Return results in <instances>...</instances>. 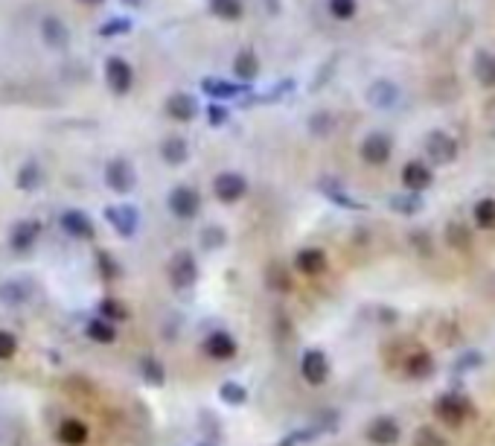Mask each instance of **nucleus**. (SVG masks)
Instances as JSON below:
<instances>
[{
  "label": "nucleus",
  "instance_id": "9d476101",
  "mask_svg": "<svg viewBox=\"0 0 495 446\" xmlns=\"http://www.w3.org/2000/svg\"><path fill=\"white\" fill-rule=\"evenodd\" d=\"M105 181L111 190H117V193H129V190L134 187V170L129 161H122V157H117V161L108 164L105 170Z\"/></svg>",
  "mask_w": 495,
  "mask_h": 446
},
{
  "label": "nucleus",
  "instance_id": "423d86ee",
  "mask_svg": "<svg viewBox=\"0 0 495 446\" xmlns=\"http://www.w3.org/2000/svg\"><path fill=\"white\" fill-rule=\"evenodd\" d=\"M245 190H247V184H245V178L236 175V172H222L219 178L213 181V193H215V199L225 202V204L239 202V199L245 196Z\"/></svg>",
  "mask_w": 495,
  "mask_h": 446
},
{
  "label": "nucleus",
  "instance_id": "ea45409f",
  "mask_svg": "<svg viewBox=\"0 0 495 446\" xmlns=\"http://www.w3.org/2000/svg\"><path fill=\"white\" fill-rule=\"evenodd\" d=\"M82 4H102V0H82Z\"/></svg>",
  "mask_w": 495,
  "mask_h": 446
},
{
  "label": "nucleus",
  "instance_id": "412c9836",
  "mask_svg": "<svg viewBox=\"0 0 495 446\" xmlns=\"http://www.w3.org/2000/svg\"><path fill=\"white\" fill-rule=\"evenodd\" d=\"M472 219H475V225L484 228V231L495 228V199H481L472 210Z\"/></svg>",
  "mask_w": 495,
  "mask_h": 446
},
{
  "label": "nucleus",
  "instance_id": "ddd939ff",
  "mask_svg": "<svg viewBox=\"0 0 495 446\" xmlns=\"http://www.w3.org/2000/svg\"><path fill=\"white\" fill-rule=\"evenodd\" d=\"M196 111H198V105H196V100L190 97V93H175V97L166 100V114H169L172 120L187 123V120L196 117Z\"/></svg>",
  "mask_w": 495,
  "mask_h": 446
},
{
  "label": "nucleus",
  "instance_id": "0eeeda50",
  "mask_svg": "<svg viewBox=\"0 0 495 446\" xmlns=\"http://www.w3.org/2000/svg\"><path fill=\"white\" fill-rule=\"evenodd\" d=\"M198 204H201V199H198L196 190H190V187H178V190H172V193H169V210L178 219H193L198 213Z\"/></svg>",
  "mask_w": 495,
  "mask_h": 446
},
{
  "label": "nucleus",
  "instance_id": "9b49d317",
  "mask_svg": "<svg viewBox=\"0 0 495 446\" xmlns=\"http://www.w3.org/2000/svg\"><path fill=\"white\" fill-rule=\"evenodd\" d=\"M204 350H207V356L228 362V359H233V356H236L239 344H236V338H233V336H228V333H213V336H207V338H204Z\"/></svg>",
  "mask_w": 495,
  "mask_h": 446
},
{
  "label": "nucleus",
  "instance_id": "58836bf2",
  "mask_svg": "<svg viewBox=\"0 0 495 446\" xmlns=\"http://www.w3.org/2000/svg\"><path fill=\"white\" fill-rule=\"evenodd\" d=\"M146 376H149L151 382H164V370H161V365H158V362H146Z\"/></svg>",
  "mask_w": 495,
  "mask_h": 446
},
{
  "label": "nucleus",
  "instance_id": "4468645a",
  "mask_svg": "<svg viewBox=\"0 0 495 446\" xmlns=\"http://www.w3.org/2000/svg\"><path fill=\"white\" fill-rule=\"evenodd\" d=\"M402 181H405L408 190L420 193V190H425L431 184V170L422 161H411V164H405V170H402Z\"/></svg>",
  "mask_w": 495,
  "mask_h": 446
},
{
  "label": "nucleus",
  "instance_id": "6ab92c4d",
  "mask_svg": "<svg viewBox=\"0 0 495 446\" xmlns=\"http://www.w3.org/2000/svg\"><path fill=\"white\" fill-rule=\"evenodd\" d=\"M161 155H164L166 164H183V161H187V155H190V149H187V143H183L181 138H166L164 146H161Z\"/></svg>",
  "mask_w": 495,
  "mask_h": 446
},
{
  "label": "nucleus",
  "instance_id": "aec40b11",
  "mask_svg": "<svg viewBox=\"0 0 495 446\" xmlns=\"http://www.w3.org/2000/svg\"><path fill=\"white\" fill-rule=\"evenodd\" d=\"M41 33H44V41H50L53 47H58V44L68 41V26L61 24L58 18H53V15L41 21Z\"/></svg>",
  "mask_w": 495,
  "mask_h": 446
},
{
  "label": "nucleus",
  "instance_id": "7c9ffc66",
  "mask_svg": "<svg viewBox=\"0 0 495 446\" xmlns=\"http://www.w3.org/2000/svg\"><path fill=\"white\" fill-rule=\"evenodd\" d=\"M414 446H446V440H443L435 429L422 426V429H417V440H414Z\"/></svg>",
  "mask_w": 495,
  "mask_h": 446
},
{
  "label": "nucleus",
  "instance_id": "f3484780",
  "mask_svg": "<svg viewBox=\"0 0 495 446\" xmlns=\"http://www.w3.org/2000/svg\"><path fill=\"white\" fill-rule=\"evenodd\" d=\"M475 76L484 88H495V56H489V53L475 56Z\"/></svg>",
  "mask_w": 495,
  "mask_h": 446
},
{
  "label": "nucleus",
  "instance_id": "2f4dec72",
  "mask_svg": "<svg viewBox=\"0 0 495 446\" xmlns=\"http://www.w3.org/2000/svg\"><path fill=\"white\" fill-rule=\"evenodd\" d=\"M449 242L454 245V248H469L472 245V239H469V231L463 228V225H449Z\"/></svg>",
  "mask_w": 495,
  "mask_h": 446
},
{
  "label": "nucleus",
  "instance_id": "2eb2a0df",
  "mask_svg": "<svg viewBox=\"0 0 495 446\" xmlns=\"http://www.w3.org/2000/svg\"><path fill=\"white\" fill-rule=\"evenodd\" d=\"M61 228H65L68 234L73 237H94V225H90V219L79 210H68L65 216H61Z\"/></svg>",
  "mask_w": 495,
  "mask_h": 446
},
{
  "label": "nucleus",
  "instance_id": "39448f33",
  "mask_svg": "<svg viewBox=\"0 0 495 446\" xmlns=\"http://www.w3.org/2000/svg\"><path fill=\"white\" fill-rule=\"evenodd\" d=\"M425 152L435 164H452L457 157V140L446 132H431L425 140Z\"/></svg>",
  "mask_w": 495,
  "mask_h": 446
},
{
  "label": "nucleus",
  "instance_id": "f03ea898",
  "mask_svg": "<svg viewBox=\"0 0 495 446\" xmlns=\"http://www.w3.org/2000/svg\"><path fill=\"white\" fill-rule=\"evenodd\" d=\"M196 277H198V266L193 260V254L190 251H178L172 257V263H169L172 286H175V289H190V286L196 283Z\"/></svg>",
  "mask_w": 495,
  "mask_h": 446
},
{
  "label": "nucleus",
  "instance_id": "1a4fd4ad",
  "mask_svg": "<svg viewBox=\"0 0 495 446\" xmlns=\"http://www.w3.org/2000/svg\"><path fill=\"white\" fill-rule=\"evenodd\" d=\"M399 435H402V429L393 418H376L367 426V440L376 446H393L399 440Z\"/></svg>",
  "mask_w": 495,
  "mask_h": 446
},
{
  "label": "nucleus",
  "instance_id": "a19ab883",
  "mask_svg": "<svg viewBox=\"0 0 495 446\" xmlns=\"http://www.w3.org/2000/svg\"><path fill=\"white\" fill-rule=\"evenodd\" d=\"M129 4H134V0H129Z\"/></svg>",
  "mask_w": 495,
  "mask_h": 446
},
{
  "label": "nucleus",
  "instance_id": "f8f14e48",
  "mask_svg": "<svg viewBox=\"0 0 495 446\" xmlns=\"http://www.w3.org/2000/svg\"><path fill=\"white\" fill-rule=\"evenodd\" d=\"M105 76H108L111 90H117V93H126V90L132 88V68H129L122 58H117V56H111V58H108V65H105Z\"/></svg>",
  "mask_w": 495,
  "mask_h": 446
},
{
  "label": "nucleus",
  "instance_id": "cd10ccee",
  "mask_svg": "<svg viewBox=\"0 0 495 446\" xmlns=\"http://www.w3.org/2000/svg\"><path fill=\"white\" fill-rule=\"evenodd\" d=\"M38 228H41V225H36V222H26V225H21V228L15 231V237H12V245H15V248H29V242L36 239Z\"/></svg>",
  "mask_w": 495,
  "mask_h": 446
},
{
  "label": "nucleus",
  "instance_id": "393cba45",
  "mask_svg": "<svg viewBox=\"0 0 495 446\" xmlns=\"http://www.w3.org/2000/svg\"><path fill=\"white\" fill-rule=\"evenodd\" d=\"M210 9L225 21H239L242 18V0H210Z\"/></svg>",
  "mask_w": 495,
  "mask_h": 446
},
{
  "label": "nucleus",
  "instance_id": "bb28decb",
  "mask_svg": "<svg viewBox=\"0 0 495 446\" xmlns=\"http://www.w3.org/2000/svg\"><path fill=\"white\" fill-rule=\"evenodd\" d=\"M87 336L94 341H100V344H111L114 341V327L108 321H90L87 324Z\"/></svg>",
  "mask_w": 495,
  "mask_h": 446
},
{
  "label": "nucleus",
  "instance_id": "a211bd4d",
  "mask_svg": "<svg viewBox=\"0 0 495 446\" xmlns=\"http://www.w3.org/2000/svg\"><path fill=\"white\" fill-rule=\"evenodd\" d=\"M405 370H408L411 376H428L431 370H435V362H431V356L425 353L422 347H417L414 353L405 359Z\"/></svg>",
  "mask_w": 495,
  "mask_h": 446
},
{
  "label": "nucleus",
  "instance_id": "b1692460",
  "mask_svg": "<svg viewBox=\"0 0 495 446\" xmlns=\"http://www.w3.org/2000/svg\"><path fill=\"white\" fill-rule=\"evenodd\" d=\"M396 97H399V90H396L390 82H379V85H373V90H370V103L379 105V108L393 105Z\"/></svg>",
  "mask_w": 495,
  "mask_h": 446
},
{
  "label": "nucleus",
  "instance_id": "c9c22d12",
  "mask_svg": "<svg viewBox=\"0 0 495 446\" xmlns=\"http://www.w3.org/2000/svg\"><path fill=\"white\" fill-rule=\"evenodd\" d=\"M207 120H210V125H222L228 120V111L222 105H210L207 108Z\"/></svg>",
  "mask_w": 495,
  "mask_h": 446
},
{
  "label": "nucleus",
  "instance_id": "4c0bfd02",
  "mask_svg": "<svg viewBox=\"0 0 495 446\" xmlns=\"http://www.w3.org/2000/svg\"><path fill=\"white\" fill-rule=\"evenodd\" d=\"M38 184V170L29 164V167H23V172H21V187H36Z\"/></svg>",
  "mask_w": 495,
  "mask_h": 446
},
{
  "label": "nucleus",
  "instance_id": "e433bc0d",
  "mask_svg": "<svg viewBox=\"0 0 495 446\" xmlns=\"http://www.w3.org/2000/svg\"><path fill=\"white\" fill-rule=\"evenodd\" d=\"M102 312H105L108 318H114V321H122V318H126V309H122L119 304H114V301H105V304H102Z\"/></svg>",
  "mask_w": 495,
  "mask_h": 446
},
{
  "label": "nucleus",
  "instance_id": "473e14b6",
  "mask_svg": "<svg viewBox=\"0 0 495 446\" xmlns=\"http://www.w3.org/2000/svg\"><path fill=\"white\" fill-rule=\"evenodd\" d=\"M132 24L126 21V18H117V21H111V24H102L100 26V36H117V33H126Z\"/></svg>",
  "mask_w": 495,
  "mask_h": 446
},
{
  "label": "nucleus",
  "instance_id": "f704fd0d",
  "mask_svg": "<svg viewBox=\"0 0 495 446\" xmlns=\"http://www.w3.org/2000/svg\"><path fill=\"white\" fill-rule=\"evenodd\" d=\"M204 245H207V248H210V245H213V248L225 245V231H222V228H210V231L204 234Z\"/></svg>",
  "mask_w": 495,
  "mask_h": 446
},
{
  "label": "nucleus",
  "instance_id": "6e6552de",
  "mask_svg": "<svg viewBox=\"0 0 495 446\" xmlns=\"http://www.w3.org/2000/svg\"><path fill=\"white\" fill-rule=\"evenodd\" d=\"M294 266H297V271L306 274V277H321V274L326 271L329 260H326V254H324L321 248H303V251H297Z\"/></svg>",
  "mask_w": 495,
  "mask_h": 446
},
{
  "label": "nucleus",
  "instance_id": "7ed1b4c3",
  "mask_svg": "<svg viewBox=\"0 0 495 446\" xmlns=\"http://www.w3.org/2000/svg\"><path fill=\"white\" fill-rule=\"evenodd\" d=\"M390 149H393L390 138L385 132H373V135H367L364 143H361V157L370 167H382V164L390 161Z\"/></svg>",
  "mask_w": 495,
  "mask_h": 446
},
{
  "label": "nucleus",
  "instance_id": "4be33fe9",
  "mask_svg": "<svg viewBox=\"0 0 495 446\" xmlns=\"http://www.w3.org/2000/svg\"><path fill=\"white\" fill-rule=\"evenodd\" d=\"M58 437L65 443H70V446H82L87 440V429L79 420H65V423H61V429H58Z\"/></svg>",
  "mask_w": 495,
  "mask_h": 446
},
{
  "label": "nucleus",
  "instance_id": "5701e85b",
  "mask_svg": "<svg viewBox=\"0 0 495 446\" xmlns=\"http://www.w3.org/2000/svg\"><path fill=\"white\" fill-rule=\"evenodd\" d=\"M233 71H236V76H242V79H254V76L260 73V65H257V56H254L251 50H245V53H239V56H236V61H233Z\"/></svg>",
  "mask_w": 495,
  "mask_h": 446
},
{
  "label": "nucleus",
  "instance_id": "a878e982",
  "mask_svg": "<svg viewBox=\"0 0 495 446\" xmlns=\"http://www.w3.org/2000/svg\"><path fill=\"white\" fill-rule=\"evenodd\" d=\"M207 93H213V97H236L239 88L233 82H225V79H204L201 82Z\"/></svg>",
  "mask_w": 495,
  "mask_h": 446
},
{
  "label": "nucleus",
  "instance_id": "dca6fc26",
  "mask_svg": "<svg viewBox=\"0 0 495 446\" xmlns=\"http://www.w3.org/2000/svg\"><path fill=\"white\" fill-rule=\"evenodd\" d=\"M105 216L114 222V228H117L122 237H132L134 228H137V213H134L132 207H111Z\"/></svg>",
  "mask_w": 495,
  "mask_h": 446
},
{
  "label": "nucleus",
  "instance_id": "f257e3e1",
  "mask_svg": "<svg viewBox=\"0 0 495 446\" xmlns=\"http://www.w3.org/2000/svg\"><path fill=\"white\" fill-rule=\"evenodd\" d=\"M435 414L446 426H460L467 418H472V405H469L467 397H460V394H446L435 403Z\"/></svg>",
  "mask_w": 495,
  "mask_h": 446
},
{
  "label": "nucleus",
  "instance_id": "20e7f679",
  "mask_svg": "<svg viewBox=\"0 0 495 446\" xmlns=\"http://www.w3.org/2000/svg\"><path fill=\"white\" fill-rule=\"evenodd\" d=\"M300 376L309 382V385H324L329 379V359L321 353V350H306L300 359Z\"/></svg>",
  "mask_w": 495,
  "mask_h": 446
},
{
  "label": "nucleus",
  "instance_id": "72a5a7b5",
  "mask_svg": "<svg viewBox=\"0 0 495 446\" xmlns=\"http://www.w3.org/2000/svg\"><path fill=\"white\" fill-rule=\"evenodd\" d=\"M15 347H18L15 336H9V333H0V359H9V356H15Z\"/></svg>",
  "mask_w": 495,
  "mask_h": 446
},
{
  "label": "nucleus",
  "instance_id": "c85d7f7f",
  "mask_svg": "<svg viewBox=\"0 0 495 446\" xmlns=\"http://www.w3.org/2000/svg\"><path fill=\"white\" fill-rule=\"evenodd\" d=\"M329 12L338 21H350L356 15V0H329Z\"/></svg>",
  "mask_w": 495,
  "mask_h": 446
},
{
  "label": "nucleus",
  "instance_id": "c756f323",
  "mask_svg": "<svg viewBox=\"0 0 495 446\" xmlns=\"http://www.w3.org/2000/svg\"><path fill=\"white\" fill-rule=\"evenodd\" d=\"M222 400L228 405H242L245 403V388L239 385V382H225V385H222Z\"/></svg>",
  "mask_w": 495,
  "mask_h": 446
}]
</instances>
